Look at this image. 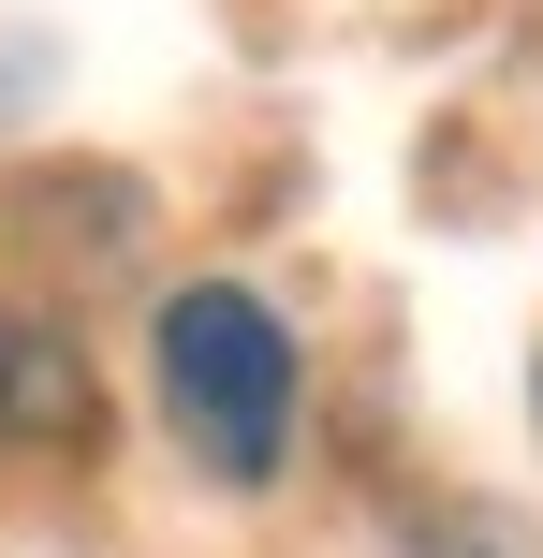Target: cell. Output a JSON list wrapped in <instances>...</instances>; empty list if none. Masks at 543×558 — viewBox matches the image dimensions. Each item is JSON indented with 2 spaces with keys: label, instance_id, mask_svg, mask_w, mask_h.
I'll use <instances>...</instances> for the list:
<instances>
[{
  "label": "cell",
  "instance_id": "6da1fadb",
  "mask_svg": "<svg viewBox=\"0 0 543 558\" xmlns=\"http://www.w3.org/2000/svg\"><path fill=\"white\" fill-rule=\"evenodd\" d=\"M162 412L176 441L206 456L221 485H264L294 456V397H309V367H294V324L250 294V279H192V294H162Z\"/></svg>",
  "mask_w": 543,
  "mask_h": 558
},
{
  "label": "cell",
  "instance_id": "7a4b0ae2",
  "mask_svg": "<svg viewBox=\"0 0 543 558\" xmlns=\"http://www.w3.org/2000/svg\"><path fill=\"white\" fill-rule=\"evenodd\" d=\"M88 441V353L45 308H0V456H59Z\"/></svg>",
  "mask_w": 543,
  "mask_h": 558
},
{
  "label": "cell",
  "instance_id": "3957f363",
  "mask_svg": "<svg viewBox=\"0 0 543 558\" xmlns=\"http://www.w3.org/2000/svg\"><path fill=\"white\" fill-rule=\"evenodd\" d=\"M411 558H515V544H499L485 514H427V530H411Z\"/></svg>",
  "mask_w": 543,
  "mask_h": 558
}]
</instances>
